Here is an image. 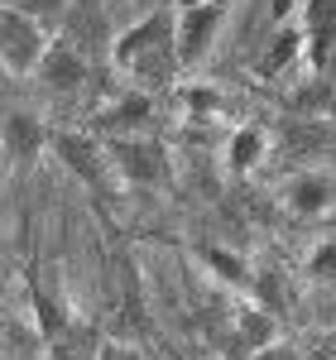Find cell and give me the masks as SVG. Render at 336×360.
<instances>
[{"instance_id":"cell-1","label":"cell","mask_w":336,"mask_h":360,"mask_svg":"<svg viewBox=\"0 0 336 360\" xmlns=\"http://www.w3.org/2000/svg\"><path fill=\"white\" fill-rule=\"evenodd\" d=\"M49 53H53V44L39 25V15L5 10V72L10 77H34V72H44Z\"/></svg>"},{"instance_id":"cell-2","label":"cell","mask_w":336,"mask_h":360,"mask_svg":"<svg viewBox=\"0 0 336 360\" xmlns=\"http://www.w3.org/2000/svg\"><path fill=\"white\" fill-rule=\"evenodd\" d=\"M221 15H226L221 0H207V5H197V10H178V29H173V58H178L183 68H197V63L207 58L212 39H217V29H221Z\"/></svg>"},{"instance_id":"cell-3","label":"cell","mask_w":336,"mask_h":360,"mask_svg":"<svg viewBox=\"0 0 336 360\" xmlns=\"http://www.w3.org/2000/svg\"><path fill=\"white\" fill-rule=\"evenodd\" d=\"M264 154H269V135L259 125H240V130H231V139H226V168L235 178L254 173V168L264 164Z\"/></svg>"},{"instance_id":"cell-4","label":"cell","mask_w":336,"mask_h":360,"mask_svg":"<svg viewBox=\"0 0 336 360\" xmlns=\"http://www.w3.org/2000/svg\"><path fill=\"white\" fill-rule=\"evenodd\" d=\"M283 207H288L293 217H322V212L332 207V183L317 178V173H303V178H293V183L283 188Z\"/></svg>"},{"instance_id":"cell-5","label":"cell","mask_w":336,"mask_h":360,"mask_svg":"<svg viewBox=\"0 0 336 360\" xmlns=\"http://www.w3.org/2000/svg\"><path fill=\"white\" fill-rule=\"evenodd\" d=\"M303 34H308L312 58L322 63L327 49H332V39H336V0H308L303 5Z\"/></svg>"},{"instance_id":"cell-6","label":"cell","mask_w":336,"mask_h":360,"mask_svg":"<svg viewBox=\"0 0 336 360\" xmlns=\"http://www.w3.org/2000/svg\"><path fill=\"white\" fill-rule=\"evenodd\" d=\"M202 259H207V269L221 278L226 288H254V274H250V264H245V255L221 250V245H207V250H202Z\"/></svg>"},{"instance_id":"cell-7","label":"cell","mask_w":336,"mask_h":360,"mask_svg":"<svg viewBox=\"0 0 336 360\" xmlns=\"http://www.w3.org/2000/svg\"><path fill=\"white\" fill-rule=\"evenodd\" d=\"M183 111H188L193 125H212V120L226 115V96L217 91V86H207V82H188L183 86Z\"/></svg>"},{"instance_id":"cell-8","label":"cell","mask_w":336,"mask_h":360,"mask_svg":"<svg viewBox=\"0 0 336 360\" xmlns=\"http://www.w3.org/2000/svg\"><path fill=\"white\" fill-rule=\"evenodd\" d=\"M39 130H44L39 120H29V115H10V125H5L10 159H34V154H39V144H44V135H39Z\"/></svg>"},{"instance_id":"cell-9","label":"cell","mask_w":336,"mask_h":360,"mask_svg":"<svg viewBox=\"0 0 336 360\" xmlns=\"http://www.w3.org/2000/svg\"><path fill=\"white\" fill-rule=\"evenodd\" d=\"M274 336H279V327H274V317H269L264 307H254V312L240 317V341H245V351H264V346H274Z\"/></svg>"},{"instance_id":"cell-10","label":"cell","mask_w":336,"mask_h":360,"mask_svg":"<svg viewBox=\"0 0 336 360\" xmlns=\"http://www.w3.org/2000/svg\"><path fill=\"white\" fill-rule=\"evenodd\" d=\"M58 149H63V159L77 168L86 183H101V173H96V168H101V149H96V144H86V139H63Z\"/></svg>"},{"instance_id":"cell-11","label":"cell","mask_w":336,"mask_h":360,"mask_svg":"<svg viewBox=\"0 0 336 360\" xmlns=\"http://www.w3.org/2000/svg\"><path fill=\"white\" fill-rule=\"evenodd\" d=\"M44 77H53L58 86H72V82H82V63L72 53H63V49H53L49 63H44Z\"/></svg>"},{"instance_id":"cell-12","label":"cell","mask_w":336,"mask_h":360,"mask_svg":"<svg viewBox=\"0 0 336 360\" xmlns=\"http://www.w3.org/2000/svg\"><path fill=\"white\" fill-rule=\"evenodd\" d=\"M144 115H149V96H135V101H125L120 111L106 115V130H135Z\"/></svg>"},{"instance_id":"cell-13","label":"cell","mask_w":336,"mask_h":360,"mask_svg":"<svg viewBox=\"0 0 336 360\" xmlns=\"http://www.w3.org/2000/svg\"><path fill=\"white\" fill-rule=\"evenodd\" d=\"M308 274L312 278H336V240H322L308 259Z\"/></svg>"},{"instance_id":"cell-14","label":"cell","mask_w":336,"mask_h":360,"mask_svg":"<svg viewBox=\"0 0 336 360\" xmlns=\"http://www.w3.org/2000/svg\"><path fill=\"white\" fill-rule=\"evenodd\" d=\"M197 5H207V0H178V10H197Z\"/></svg>"},{"instance_id":"cell-15","label":"cell","mask_w":336,"mask_h":360,"mask_svg":"<svg viewBox=\"0 0 336 360\" xmlns=\"http://www.w3.org/2000/svg\"><path fill=\"white\" fill-rule=\"evenodd\" d=\"M221 5H231V0H221Z\"/></svg>"},{"instance_id":"cell-16","label":"cell","mask_w":336,"mask_h":360,"mask_svg":"<svg viewBox=\"0 0 336 360\" xmlns=\"http://www.w3.org/2000/svg\"><path fill=\"white\" fill-rule=\"evenodd\" d=\"M303 5H308V0H303Z\"/></svg>"}]
</instances>
